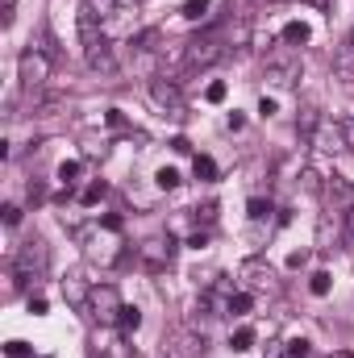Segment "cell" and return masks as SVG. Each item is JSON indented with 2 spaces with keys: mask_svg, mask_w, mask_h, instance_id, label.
I'll list each match as a JSON object with an SVG mask.
<instances>
[{
  "mask_svg": "<svg viewBox=\"0 0 354 358\" xmlns=\"http://www.w3.org/2000/svg\"><path fill=\"white\" fill-rule=\"evenodd\" d=\"M80 171H84V167H80V163H76V159H67V163H63V167H59V179H63V187H67V192H71V183H76V179H80Z\"/></svg>",
  "mask_w": 354,
  "mask_h": 358,
  "instance_id": "22",
  "label": "cell"
},
{
  "mask_svg": "<svg viewBox=\"0 0 354 358\" xmlns=\"http://www.w3.org/2000/svg\"><path fill=\"white\" fill-rule=\"evenodd\" d=\"M121 313H125V300L117 292V283H92L88 292V317L96 325H121Z\"/></svg>",
  "mask_w": 354,
  "mask_h": 358,
  "instance_id": "1",
  "label": "cell"
},
{
  "mask_svg": "<svg viewBox=\"0 0 354 358\" xmlns=\"http://www.w3.org/2000/svg\"><path fill=\"white\" fill-rule=\"evenodd\" d=\"M225 125H229V129H242V125H246V117H242V113H229V121H225Z\"/></svg>",
  "mask_w": 354,
  "mask_h": 358,
  "instance_id": "41",
  "label": "cell"
},
{
  "mask_svg": "<svg viewBox=\"0 0 354 358\" xmlns=\"http://www.w3.org/2000/svg\"><path fill=\"white\" fill-rule=\"evenodd\" d=\"M300 59H288V63H267V80L271 84H296L300 80Z\"/></svg>",
  "mask_w": 354,
  "mask_h": 358,
  "instance_id": "11",
  "label": "cell"
},
{
  "mask_svg": "<svg viewBox=\"0 0 354 358\" xmlns=\"http://www.w3.org/2000/svg\"><path fill=\"white\" fill-rule=\"evenodd\" d=\"M187 246H196V250H200V246H208V234H204V229H200V234H192V238H187Z\"/></svg>",
  "mask_w": 354,
  "mask_h": 358,
  "instance_id": "38",
  "label": "cell"
},
{
  "mask_svg": "<svg viewBox=\"0 0 354 358\" xmlns=\"http://www.w3.org/2000/svg\"><path fill=\"white\" fill-rule=\"evenodd\" d=\"M100 200H104V183H88V187H84V192H80V204H100Z\"/></svg>",
  "mask_w": 354,
  "mask_h": 358,
  "instance_id": "26",
  "label": "cell"
},
{
  "mask_svg": "<svg viewBox=\"0 0 354 358\" xmlns=\"http://www.w3.org/2000/svg\"><path fill=\"white\" fill-rule=\"evenodd\" d=\"M46 246H42V238H34V242H25L21 250H17V259H13V283L17 287H25L29 279H38L42 271H46Z\"/></svg>",
  "mask_w": 354,
  "mask_h": 358,
  "instance_id": "2",
  "label": "cell"
},
{
  "mask_svg": "<svg viewBox=\"0 0 354 358\" xmlns=\"http://www.w3.org/2000/svg\"><path fill=\"white\" fill-rule=\"evenodd\" d=\"M250 308H255V296H250L246 287H242V292H229V308H225V313H234V317H246Z\"/></svg>",
  "mask_w": 354,
  "mask_h": 358,
  "instance_id": "17",
  "label": "cell"
},
{
  "mask_svg": "<svg viewBox=\"0 0 354 358\" xmlns=\"http://www.w3.org/2000/svg\"><path fill=\"white\" fill-rule=\"evenodd\" d=\"M84 255H88V263H96V267H113V263L121 259V246H117L113 238H96V234H92L88 246H84Z\"/></svg>",
  "mask_w": 354,
  "mask_h": 358,
  "instance_id": "9",
  "label": "cell"
},
{
  "mask_svg": "<svg viewBox=\"0 0 354 358\" xmlns=\"http://www.w3.org/2000/svg\"><path fill=\"white\" fill-rule=\"evenodd\" d=\"M192 176L208 183V179H217V163H213L208 155H196V159H192Z\"/></svg>",
  "mask_w": 354,
  "mask_h": 358,
  "instance_id": "18",
  "label": "cell"
},
{
  "mask_svg": "<svg viewBox=\"0 0 354 358\" xmlns=\"http://www.w3.org/2000/svg\"><path fill=\"white\" fill-rule=\"evenodd\" d=\"M342 217H346V229H342V234H346V246L354 250V208L351 213H342Z\"/></svg>",
  "mask_w": 354,
  "mask_h": 358,
  "instance_id": "35",
  "label": "cell"
},
{
  "mask_svg": "<svg viewBox=\"0 0 354 358\" xmlns=\"http://www.w3.org/2000/svg\"><path fill=\"white\" fill-rule=\"evenodd\" d=\"M229 346H234V350H238V355H246V350H250V346H255V329H250V325H242V329H238V334H234V338H229Z\"/></svg>",
  "mask_w": 354,
  "mask_h": 358,
  "instance_id": "21",
  "label": "cell"
},
{
  "mask_svg": "<svg viewBox=\"0 0 354 358\" xmlns=\"http://www.w3.org/2000/svg\"><path fill=\"white\" fill-rule=\"evenodd\" d=\"M321 192H325V200H330V208H334V213H351V208H354V183H351V179L330 176Z\"/></svg>",
  "mask_w": 354,
  "mask_h": 358,
  "instance_id": "7",
  "label": "cell"
},
{
  "mask_svg": "<svg viewBox=\"0 0 354 358\" xmlns=\"http://www.w3.org/2000/svg\"><path fill=\"white\" fill-rule=\"evenodd\" d=\"M88 292H92V287H84V283H80V271H71V275L63 279V296H67L76 308H88Z\"/></svg>",
  "mask_w": 354,
  "mask_h": 358,
  "instance_id": "13",
  "label": "cell"
},
{
  "mask_svg": "<svg viewBox=\"0 0 354 358\" xmlns=\"http://www.w3.org/2000/svg\"><path fill=\"white\" fill-rule=\"evenodd\" d=\"M330 287H334V275L330 271H313L309 275V292L313 296H330Z\"/></svg>",
  "mask_w": 354,
  "mask_h": 358,
  "instance_id": "19",
  "label": "cell"
},
{
  "mask_svg": "<svg viewBox=\"0 0 354 358\" xmlns=\"http://www.w3.org/2000/svg\"><path fill=\"white\" fill-rule=\"evenodd\" d=\"M155 183H159L163 192H171V187H179V171H176V167H159V176H155Z\"/></svg>",
  "mask_w": 354,
  "mask_h": 358,
  "instance_id": "24",
  "label": "cell"
},
{
  "mask_svg": "<svg viewBox=\"0 0 354 358\" xmlns=\"http://www.w3.org/2000/svg\"><path fill=\"white\" fill-rule=\"evenodd\" d=\"M196 217H200L204 225H213V217H217V204H204V208H196Z\"/></svg>",
  "mask_w": 354,
  "mask_h": 358,
  "instance_id": "36",
  "label": "cell"
},
{
  "mask_svg": "<svg viewBox=\"0 0 354 358\" xmlns=\"http://www.w3.org/2000/svg\"><path fill=\"white\" fill-rule=\"evenodd\" d=\"M225 96H229V88H225V84H221V80H213V84H208V88H204V100H208V104H221V100H225Z\"/></svg>",
  "mask_w": 354,
  "mask_h": 358,
  "instance_id": "27",
  "label": "cell"
},
{
  "mask_svg": "<svg viewBox=\"0 0 354 358\" xmlns=\"http://www.w3.org/2000/svg\"><path fill=\"white\" fill-rule=\"evenodd\" d=\"M238 279H242V287H246V292H263V287H271L275 271L267 267L263 259H246V263L238 267Z\"/></svg>",
  "mask_w": 354,
  "mask_h": 358,
  "instance_id": "8",
  "label": "cell"
},
{
  "mask_svg": "<svg viewBox=\"0 0 354 358\" xmlns=\"http://www.w3.org/2000/svg\"><path fill=\"white\" fill-rule=\"evenodd\" d=\"M296 129H300L304 138H313V134L321 129V117H317V108H313V104H304V108H300V117H296Z\"/></svg>",
  "mask_w": 354,
  "mask_h": 358,
  "instance_id": "16",
  "label": "cell"
},
{
  "mask_svg": "<svg viewBox=\"0 0 354 358\" xmlns=\"http://www.w3.org/2000/svg\"><path fill=\"white\" fill-rule=\"evenodd\" d=\"M187 21H200L204 13H208V0H183V8H179Z\"/></svg>",
  "mask_w": 354,
  "mask_h": 358,
  "instance_id": "23",
  "label": "cell"
},
{
  "mask_svg": "<svg viewBox=\"0 0 354 358\" xmlns=\"http://www.w3.org/2000/svg\"><path fill=\"white\" fill-rule=\"evenodd\" d=\"M150 100H155L171 121H183V117H187V104H183V92L176 88V80H150Z\"/></svg>",
  "mask_w": 354,
  "mask_h": 358,
  "instance_id": "5",
  "label": "cell"
},
{
  "mask_svg": "<svg viewBox=\"0 0 354 358\" xmlns=\"http://www.w3.org/2000/svg\"><path fill=\"white\" fill-rule=\"evenodd\" d=\"M46 308H50V304H46V296H29V313H34V317H42Z\"/></svg>",
  "mask_w": 354,
  "mask_h": 358,
  "instance_id": "32",
  "label": "cell"
},
{
  "mask_svg": "<svg viewBox=\"0 0 354 358\" xmlns=\"http://www.w3.org/2000/svg\"><path fill=\"white\" fill-rule=\"evenodd\" d=\"M259 113H263V117H271V113H275V100H271V96H263V100H259Z\"/></svg>",
  "mask_w": 354,
  "mask_h": 358,
  "instance_id": "40",
  "label": "cell"
},
{
  "mask_svg": "<svg viewBox=\"0 0 354 358\" xmlns=\"http://www.w3.org/2000/svg\"><path fill=\"white\" fill-rule=\"evenodd\" d=\"M17 80H21L25 92H42L46 80H50V55H42L38 46H34V50H21V59H17Z\"/></svg>",
  "mask_w": 354,
  "mask_h": 358,
  "instance_id": "3",
  "label": "cell"
},
{
  "mask_svg": "<svg viewBox=\"0 0 354 358\" xmlns=\"http://www.w3.org/2000/svg\"><path fill=\"white\" fill-rule=\"evenodd\" d=\"M246 217H250V221H263V217H271V200H263V196H250V200H246Z\"/></svg>",
  "mask_w": 354,
  "mask_h": 358,
  "instance_id": "20",
  "label": "cell"
},
{
  "mask_svg": "<svg viewBox=\"0 0 354 358\" xmlns=\"http://www.w3.org/2000/svg\"><path fill=\"white\" fill-rule=\"evenodd\" d=\"M283 358H309V342H304V338L288 342V355H283Z\"/></svg>",
  "mask_w": 354,
  "mask_h": 358,
  "instance_id": "28",
  "label": "cell"
},
{
  "mask_svg": "<svg viewBox=\"0 0 354 358\" xmlns=\"http://www.w3.org/2000/svg\"><path fill=\"white\" fill-rule=\"evenodd\" d=\"M171 150H176V155H187V150H192V142H187V138H176V142H171Z\"/></svg>",
  "mask_w": 354,
  "mask_h": 358,
  "instance_id": "39",
  "label": "cell"
},
{
  "mask_svg": "<svg viewBox=\"0 0 354 358\" xmlns=\"http://www.w3.org/2000/svg\"><path fill=\"white\" fill-rule=\"evenodd\" d=\"M221 59H225V42H221L217 34L192 38V42H187V55H183L187 67H213V63H221Z\"/></svg>",
  "mask_w": 354,
  "mask_h": 358,
  "instance_id": "4",
  "label": "cell"
},
{
  "mask_svg": "<svg viewBox=\"0 0 354 358\" xmlns=\"http://www.w3.org/2000/svg\"><path fill=\"white\" fill-rule=\"evenodd\" d=\"M304 4H313V8H325V4H330V0H304Z\"/></svg>",
  "mask_w": 354,
  "mask_h": 358,
  "instance_id": "42",
  "label": "cell"
},
{
  "mask_svg": "<svg viewBox=\"0 0 354 358\" xmlns=\"http://www.w3.org/2000/svg\"><path fill=\"white\" fill-rule=\"evenodd\" d=\"M88 63L96 67V71H104V76H113L117 71V59H113V46H108V38L104 42H96L88 50Z\"/></svg>",
  "mask_w": 354,
  "mask_h": 358,
  "instance_id": "12",
  "label": "cell"
},
{
  "mask_svg": "<svg viewBox=\"0 0 354 358\" xmlns=\"http://www.w3.org/2000/svg\"><path fill=\"white\" fill-rule=\"evenodd\" d=\"M13 13H17V0H0V17H4V25H13Z\"/></svg>",
  "mask_w": 354,
  "mask_h": 358,
  "instance_id": "33",
  "label": "cell"
},
{
  "mask_svg": "<svg viewBox=\"0 0 354 358\" xmlns=\"http://www.w3.org/2000/svg\"><path fill=\"white\" fill-rule=\"evenodd\" d=\"M138 325H142V308H129V304H125V313H121V329L134 334Z\"/></svg>",
  "mask_w": 354,
  "mask_h": 358,
  "instance_id": "25",
  "label": "cell"
},
{
  "mask_svg": "<svg viewBox=\"0 0 354 358\" xmlns=\"http://www.w3.org/2000/svg\"><path fill=\"white\" fill-rule=\"evenodd\" d=\"M330 358H351V350H338V355H330Z\"/></svg>",
  "mask_w": 354,
  "mask_h": 358,
  "instance_id": "43",
  "label": "cell"
},
{
  "mask_svg": "<svg viewBox=\"0 0 354 358\" xmlns=\"http://www.w3.org/2000/svg\"><path fill=\"white\" fill-rule=\"evenodd\" d=\"M351 46H354V25H351Z\"/></svg>",
  "mask_w": 354,
  "mask_h": 358,
  "instance_id": "44",
  "label": "cell"
},
{
  "mask_svg": "<svg viewBox=\"0 0 354 358\" xmlns=\"http://www.w3.org/2000/svg\"><path fill=\"white\" fill-rule=\"evenodd\" d=\"M104 121H108L113 129H121V125H125V117H121V108H108V117H104Z\"/></svg>",
  "mask_w": 354,
  "mask_h": 358,
  "instance_id": "37",
  "label": "cell"
},
{
  "mask_svg": "<svg viewBox=\"0 0 354 358\" xmlns=\"http://www.w3.org/2000/svg\"><path fill=\"white\" fill-rule=\"evenodd\" d=\"M317 146H321V150H330V155H334V150H346L342 125H321V129H317Z\"/></svg>",
  "mask_w": 354,
  "mask_h": 358,
  "instance_id": "14",
  "label": "cell"
},
{
  "mask_svg": "<svg viewBox=\"0 0 354 358\" xmlns=\"http://www.w3.org/2000/svg\"><path fill=\"white\" fill-rule=\"evenodd\" d=\"M138 259L150 271H167L171 259H176V238H171V234H167V238H146V242L138 246Z\"/></svg>",
  "mask_w": 354,
  "mask_h": 358,
  "instance_id": "6",
  "label": "cell"
},
{
  "mask_svg": "<svg viewBox=\"0 0 354 358\" xmlns=\"http://www.w3.org/2000/svg\"><path fill=\"white\" fill-rule=\"evenodd\" d=\"M4 355H8V358H25V355H29V346H25V342H8V346H4Z\"/></svg>",
  "mask_w": 354,
  "mask_h": 358,
  "instance_id": "30",
  "label": "cell"
},
{
  "mask_svg": "<svg viewBox=\"0 0 354 358\" xmlns=\"http://www.w3.org/2000/svg\"><path fill=\"white\" fill-rule=\"evenodd\" d=\"M309 38H313V29H309L304 21H288V25H283V42H288V46H304Z\"/></svg>",
  "mask_w": 354,
  "mask_h": 358,
  "instance_id": "15",
  "label": "cell"
},
{
  "mask_svg": "<svg viewBox=\"0 0 354 358\" xmlns=\"http://www.w3.org/2000/svg\"><path fill=\"white\" fill-rule=\"evenodd\" d=\"M17 221H21V204H4V225L13 229Z\"/></svg>",
  "mask_w": 354,
  "mask_h": 358,
  "instance_id": "29",
  "label": "cell"
},
{
  "mask_svg": "<svg viewBox=\"0 0 354 358\" xmlns=\"http://www.w3.org/2000/svg\"><path fill=\"white\" fill-rule=\"evenodd\" d=\"M342 138H346V150H354V117L342 121Z\"/></svg>",
  "mask_w": 354,
  "mask_h": 358,
  "instance_id": "34",
  "label": "cell"
},
{
  "mask_svg": "<svg viewBox=\"0 0 354 358\" xmlns=\"http://www.w3.org/2000/svg\"><path fill=\"white\" fill-rule=\"evenodd\" d=\"M100 225H104L108 234H121V217H117V213H108V217H100Z\"/></svg>",
  "mask_w": 354,
  "mask_h": 358,
  "instance_id": "31",
  "label": "cell"
},
{
  "mask_svg": "<svg viewBox=\"0 0 354 358\" xmlns=\"http://www.w3.org/2000/svg\"><path fill=\"white\" fill-rule=\"evenodd\" d=\"M334 80H342L346 88L354 84V46H351V38H346L342 46H334Z\"/></svg>",
  "mask_w": 354,
  "mask_h": 358,
  "instance_id": "10",
  "label": "cell"
}]
</instances>
